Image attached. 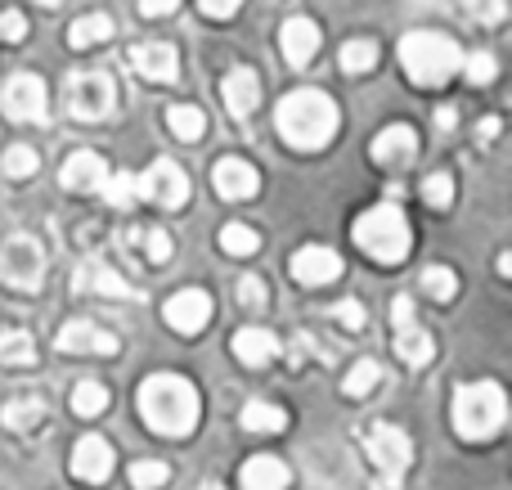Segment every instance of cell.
Instances as JSON below:
<instances>
[{"label": "cell", "mask_w": 512, "mask_h": 490, "mask_svg": "<svg viewBox=\"0 0 512 490\" xmlns=\"http://www.w3.org/2000/svg\"><path fill=\"white\" fill-rule=\"evenodd\" d=\"M369 459L382 473V482L400 486V477H405L409 464H414V441H409L400 428H391V423H378V428H369Z\"/></svg>", "instance_id": "cell-9"}, {"label": "cell", "mask_w": 512, "mask_h": 490, "mask_svg": "<svg viewBox=\"0 0 512 490\" xmlns=\"http://www.w3.org/2000/svg\"><path fill=\"white\" fill-rule=\"evenodd\" d=\"M481 135H486V140H495V135H499V117H486V126H481Z\"/></svg>", "instance_id": "cell-48"}, {"label": "cell", "mask_w": 512, "mask_h": 490, "mask_svg": "<svg viewBox=\"0 0 512 490\" xmlns=\"http://www.w3.org/2000/svg\"><path fill=\"white\" fill-rule=\"evenodd\" d=\"M274 126H279L288 149L315 153L337 135V104L328 95H319V90H292V95L279 99Z\"/></svg>", "instance_id": "cell-2"}, {"label": "cell", "mask_w": 512, "mask_h": 490, "mask_svg": "<svg viewBox=\"0 0 512 490\" xmlns=\"http://www.w3.org/2000/svg\"><path fill=\"white\" fill-rule=\"evenodd\" d=\"M436 126H441V131H450V126H454V108H441V113H436Z\"/></svg>", "instance_id": "cell-47"}, {"label": "cell", "mask_w": 512, "mask_h": 490, "mask_svg": "<svg viewBox=\"0 0 512 490\" xmlns=\"http://www.w3.org/2000/svg\"><path fill=\"white\" fill-rule=\"evenodd\" d=\"M171 477V468L162 464V459H140V464H131V486L135 490H162Z\"/></svg>", "instance_id": "cell-38"}, {"label": "cell", "mask_w": 512, "mask_h": 490, "mask_svg": "<svg viewBox=\"0 0 512 490\" xmlns=\"http://www.w3.org/2000/svg\"><path fill=\"white\" fill-rule=\"evenodd\" d=\"M234 356H239L243 365L261 369V365H270V360L279 356V338H274L270 329H239L234 333Z\"/></svg>", "instance_id": "cell-25"}, {"label": "cell", "mask_w": 512, "mask_h": 490, "mask_svg": "<svg viewBox=\"0 0 512 490\" xmlns=\"http://www.w3.org/2000/svg\"><path fill=\"white\" fill-rule=\"evenodd\" d=\"M117 108V86L104 72H77L68 77V113L77 122H104Z\"/></svg>", "instance_id": "cell-8"}, {"label": "cell", "mask_w": 512, "mask_h": 490, "mask_svg": "<svg viewBox=\"0 0 512 490\" xmlns=\"http://www.w3.org/2000/svg\"><path fill=\"white\" fill-rule=\"evenodd\" d=\"M0 36H5V41H23V36H27V18L18 14V9H5V14H0Z\"/></svg>", "instance_id": "cell-42"}, {"label": "cell", "mask_w": 512, "mask_h": 490, "mask_svg": "<svg viewBox=\"0 0 512 490\" xmlns=\"http://www.w3.org/2000/svg\"><path fill=\"white\" fill-rule=\"evenodd\" d=\"M333 320H342L346 329H364V311H360V302H337V306H333Z\"/></svg>", "instance_id": "cell-45"}, {"label": "cell", "mask_w": 512, "mask_h": 490, "mask_svg": "<svg viewBox=\"0 0 512 490\" xmlns=\"http://www.w3.org/2000/svg\"><path fill=\"white\" fill-rule=\"evenodd\" d=\"M0 365H36V342L27 329H0Z\"/></svg>", "instance_id": "cell-29"}, {"label": "cell", "mask_w": 512, "mask_h": 490, "mask_svg": "<svg viewBox=\"0 0 512 490\" xmlns=\"http://www.w3.org/2000/svg\"><path fill=\"white\" fill-rule=\"evenodd\" d=\"M54 347H59L63 356H117L122 338L99 329L95 320H68L59 329V338H54Z\"/></svg>", "instance_id": "cell-12"}, {"label": "cell", "mask_w": 512, "mask_h": 490, "mask_svg": "<svg viewBox=\"0 0 512 490\" xmlns=\"http://www.w3.org/2000/svg\"><path fill=\"white\" fill-rule=\"evenodd\" d=\"M104 176H108L104 158H99V153H90V149L68 153V158H63V171H59L63 189H72V194H99Z\"/></svg>", "instance_id": "cell-17"}, {"label": "cell", "mask_w": 512, "mask_h": 490, "mask_svg": "<svg viewBox=\"0 0 512 490\" xmlns=\"http://www.w3.org/2000/svg\"><path fill=\"white\" fill-rule=\"evenodd\" d=\"M0 113L9 122H27V126H45L50 122V95H45V81L32 72H18L5 81L0 90Z\"/></svg>", "instance_id": "cell-7"}, {"label": "cell", "mask_w": 512, "mask_h": 490, "mask_svg": "<svg viewBox=\"0 0 512 490\" xmlns=\"http://www.w3.org/2000/svg\"><path fill=\"white\" fill-rule=\"evenodd\" d=\"M0 167H5V176H9V180H27V176H36L41 158H36L32 144H9V149L0 153Z\"/></svg>", "instance_id": "cell-33"}, {"label": "cell", "mask_w": 512, "mask_h": 490, "mask_svg": "<svg viewBox=\"0 0 512 490\" xmlns=\"http://www.w3.org/2000/svg\"><path fill=\"white\" fill-rule=\"evenodd\" d=\"M162 320H167L176 333L194 338V333H203L207 324H212V297H207L203 288H180V293L162 306Z\"/></svg>", "instance_id": "cell-13"}, {"label": "cell", "mask_w": 512, "mask_h": 490, "mask_svg": "<svg viewBox=\"0 0 512 490\" xmlns=\"http://www.w3.org/2000/svg\"><path fill=\"white\" fill-rule=\"evenodd\" d=\"M108 410V387L104 383H77L72 387V414H81V419H99V414Z\"/></svg>", "instance_id": "cell-31"}, {"label": "cell", "mask_w": 512, "mask_h": 490, "mask_svg": "<svg viewBox=\"0 0 512 490\" xmlns=\"http://www.w3.org/2000/svg\"><path fill=\"white\" fill-rule=\"evenodd\" d=\"M41 5H63V0H41Z\"/></svg>", "instance_id": "cell-50"}, {"label": "cell", "mask_w": 512, "mask_h": 490, "mask_svg": "<svg viewBox=\"0 0 512 490\" xmlns=\"http://www.w3.org/2000/svg\"><path fill=\"white\" fill-rule=\"evenodd\" d=\"M198 9H203L207 18H234L243 9V0H198Z\"/></svg>", "instance_id": "cell-44"}, {"label": "cell", "mask_w": 512, "mask_h": 490, "mask_svg": "<svg viewBox=\"0 0 512 490\" xmlns=\"http://www.w3.org/2000/svg\"><path fill=\"white\" fill-rule=\"evenodd\" d=\"M423 198L445 212V207L454 203V176H450V171H432V176L423 180Z\"/></svg>", "instance_id": "cell-40"}, {"label": "cell", "mask_w": 512, "mask_h": 490, "mask_svg": "<svg viewBox=\"0 0 512 490\" xmlns=\"http://www.w3.org/2000/svg\"><path fill=\"white\" fill-rule=\"evenodd\" d=\"M239 423L248 432H256V437H274V432L288 428V414H283L279 405H270V401H248L243 405V414H239Z\"/></svg>", "instance_id": "cell-26"}, {"label": "cell", "mask_w": 512, "mask_h": 490, "mask_svg": "<svg viewBox=\"0 0 512 490\" xmlns=\"http://www.w3.org/2000/svg\"><path fill=\"white\" fill-rule=\"evenodd\" d=\"M0 279L18 293H32L45 279V248L32 239V234H9L0 243Z\"/></svg>", "instance_id": "cell-6"}, {"label": "cell", "mask_w": 512, "mask_h": 490, "mask_svg": "<svg viewBox=\"0 0 512 490\" xmlns=\"http://www.w3.org/2000/svg\"><path fill=\"white\" fill-rule=\"evenodd\" d=\"M135 405H140V419L162 437H189L198 428V419H203V396L180 374L144 378L140 392H135Z\"/></svg>", "instance_id": "cell-1"}, {"label": "cell", "mask_w": 512, "mask_h": 490, "mask_svg": "<svg viewBox=\"0 0 512 490\" xmlns=\"http://www.w3.org/2000/svg\"><path fill=\"white\" fill-rule=\"evenodd\" d=\"M72 288H77V293H104V297H126V302H140V293H135V288L126 284L113 266H104V261H81L77 275H72Z\"/></svg>", "instance_id": "cell-15"}, {"label": "cell", "mask_w": 512, "mask_h": 490, "mask_svg": "<svg viewBox=\"0 0 512 490\" xmlns=\"http://www.w3.org/2000/svg\"><path fill=\"white\" fill-rule=\"evenodd\" d=\"M108 473H113V446L104 437H81L77 450H72V477L99 486L108 482Z\"/></svg>", "instance_id": "cell-16"}, {"label": "cell", "mask_w": 512, "mask_h": 490, "mask_svg": "<svg viewBox=\"0 0 512 490\" xmlns=\"http://www.w3.org/2000/svg\"><path fill=\"white\" fill-rule=\"evenodd\" d=\"M400 63H405V72L414 77V86H445V81L459 72L463 50L454 36L418 27V32L400 36Z\"/></svg>", "instance_id": "cell-4"}, {"label": "cell", "mask_w": 512, "mask_h": 490, "mask_svg": "<svg viewBox=\"0 0 512 490\" xmlns=\"http://www.w3.org/2000/svg\"><path fill=\"white\" fill-rule=\"evenodd\" d=\"M239 302L248 306V311H256V306H265V284H261L256 275H248V279L239 284Z\"/></svg>", "instance_id": "cell-43"}, {"label": "cell", "mask_w": 512, "mask_h": 490, "mask_svg": "<svg viewBox=\"0 0 512 490\" xmlns=\"http://www.w3.org/2000/svg\"><path fill=\"white\" fill-rule=\"evenodd\" d=\"M378 383H382V365H378V360H355L342 387H346V396H369Z\"/></svg>", "instance_id": "cell-36"}, {"label": "cell", "mask_w": 512, "mask_h": 490, "mask_svg": "<svg viewBox=\"0 0 512 490\" xmlns=\"http://www.w3.org/2000/svg\"><path fill=\"white\" fill-rule=\"evenodd\" d=\"M239 482H243V490H288L292 473H288V464H283V459H274V455H252L248 464H243Z\"/></svg>", "instance_id": "cell-23"}, {"label": "cell", "mask_w": 512, "mask_h": 490, "mask_svg": "<svg viewBox=\"0 0 512 490\" xmlns=\"http://www.w3.org/2000/svg\"><path fill=\"white\" fill-rule=\"evenodd\" d=\"M99 194H104L108 203L117 207V212H126V207H135L140 189H135V176H131V171H108L104 185H99Z\"/></svg>", "instance_id": "cell-32"}, {"label": "cell", "mask_w": 512, "mask_h": 490, "mask_svg": "<svg viewBox=\"0 0 512 490\" xmlns=\"http://www.w3.org/2000/svg\"><path fill=\"white\" fill-rule=\"evenodd\" d=\"M131 63L140 68V77L158 81V86H171L180 77V59H176V45L167 41H144L131 50Z\"/></svg>", "instance_id": "cell-18"}, {"label": "cell", "mask_w": 512, "mask_h": 490, "mask_svg": "<svg viewBox=\"0 0 512 490\" xmlns=\"http://www.w3.org/2000/svg\"><path fill=\"white\" fill-rule=\"evenodd\" d=\"M459 68L468 72V81H472V86H486V81H495L499 63H495V54H490V50H472L468 59L459 63Z\"/></svg>", "instance_id": "cell-39"}, {"label": "cell", "mask_w": 512, "mask_h": 490, "mask_svg": "<svg viewBox=\"0 0 512 490\" xmlns=\"http://www.w3.org/2000/svg\"><path fill=\"white\" fill-rule=\"evenodd\" d=\"M41 423H45V401L41 396H14V401H5V410H0V428L18 432V437H32Z\"/></svg>", "instance_id": "cell-24"}, {"label": "cell", "mask_w": 512, "mask_h": 490, "mask_svg": "<svg viewBox=\"0 0 512 490\" xmlns=\"http://www.w3.org/2000/svg\"><path fill=\"white\" fill-rule=\"evenodd\" d=\"M140 248H144V257H149V266H167L171 261V234L167 230H158V225H140Z\"/></svg>", "instance_id": "cell-37"}, {"label": "cell", "mask_w": 512, "mask_h": 490, "mask_svg": "<svg viewBox=\"0 0 512 490\" xmlns=\"http://www.w3.org/2000/svg\"><path fill=\"white\" fill-rule=\"evenodd\" d=\"M342 72H351V77H360V72H373L378 68V45L373 41H364V36H355V41H346L342 45Z\"/></svg>", "instance_id": "cell-30"}, {"label": "cell", "mask_w": 512, "mask_h": 490, "mask_svg": "<svg viewBox=\"0 0 512 490\" xmlns=\"http://www.w3.org/2000/svg\"><path fill=\"white\" fill-rule=\"evenodd\" d=\"M221 99H225V108H230L234 117H252V113H256V104H261V77H256L252 68H234V72H225V81H221Z\"/></svg>", "instance_id": "cell-21"}, {"label": "cell", "mask_w": 512, "mask_h": 490, "mask_svg": "<svg viewBox=\"0 0 512 490\" xmlns=\"http://www.w3.org/2000/svg\"><path fill=\"white\" fill-rule=\"evenodd\" d=\"M414 158H418L414 126H387V131L373 140V162H382V167H409Z\"/></svg>", "instance_id": "cell-22"}, {"label": "cell", "mask_w": 512, "mask_h": 490, "mask_svg": "<svg viewBox=\"0 0 512 490\" xmlns=\"http://www.w3.org/2000/svg\"><path fill=\"white\" fill-rule=\"evenodd\" d=\"M176 9H180V0H140L144 18H167V14H176Z\"/></svg>", "instance_id": "cell-46"}, {"label": "cell", "mask_w": 512, "mask_h": 490, "mask_svg": "<svg viewBox=\"0 0 512 490\" xmlns=\"http://www.w3.org/2000/svg\"><path fill=\"white\" fill-rule=\"evenodd\" d=\"M279 50L292 68H306L319 50V23H310V18H301V14L288 18V23L279 27Z\"/></svg>", "instance_id": "cell-20"}, {"label": "cell", "mask_w": 512, "mask_h": 490, "mask_svg": "<svg viewBox=\"0 0 512 490\" xmlns=\"http://www.w3.org/2000/svg\"><path fill=\"white\" fill-rule=\"evenodd\" d=\"M113 32L117 27H113V18L108 14H81L77 23L68 27V45L72 50H90V45H104Z\"/></svg>", "instance_id": "cell-27"}, {"label": "cell", "mask_w": 512, "mask_h": 490, "mask_svg": "<svg viewBox=\"0 0 512 490\" xmlns=\"http://www.w3.org/2000/svg\"><path fill=\"white\" fill-rule=\"evenodd\" d=\"M212 185H216V194H221V198H230V203H243V198L256 194L261 176H256L252 162H243V158H221V162L212 167Z\"/></svg>", "instance_id": "cell-19"}, {"label": "cell", "mask_w": 512, "mask_h": 490, "mask_svg": "<svg viewBox=\"0 0 512 490\" xmlns=\"http://www.w3.org/2000/svg\"><path fill=\"white\" fill-rule=\"evenodd\" d=\"M288 266H292V279L306 284V288H324V284H333V279L342 275V257H337L333 248H319V243L292 252Z\"/></svg>", "instance_id": "cell-14"}, {"label": "cell", "mask_w": 512, "mask_h": 490, "mask_svg": "<svg viewBox=\"0 0 512 490\" xmlns=\"http://www.w3.org/2000/svg\"><path fill=\"white\" fill-rule=\"evenodd\" d=\"M423 293L432 297V302H454V293H459V275H454L450 266H427L423 270Z\"/></svg>", "instance_id": "cell-34"}, {"label": "cell", "mask_w": 512, "mask_h": 490, "mask_svg": "<svg viewBox=\"0 0 512 490\" xmlns=\"http://www.w3.org/2000/svg\"><path fill=\"white\" fill-rule=\"evenodd\" d=\"M221 248L230 252V257H252V252L261 248V234H256L252 225L234 221V225H225V230H221Z\"/></svg>", "instance_id": "cell-35"}, {"label": "cell", "mask_w": 512, "mask_h": 490, "mask_svg": "<svg viewBox=\"0 0 512 490\" xmlns=\"http://www.w3.org/2000/svg\"><path fill=\"white\" fill-rule=\"evenodd\" d=\"M391 324H396V356L405 360V365H427V360L436 356V342H432V333L418 324V315H414V302H409L405 293L391 302Z\"/></svg>", "instance_id": "cell-10"}, {"label": "cell", "mask_w": 512, "mask_h": 490, "mask_svg": "<svg viewBox=\"0 0 512 490\" xmlns=\"http://www.w3.org/2000/svg\"><path fill=\"white\" fill-rule=\"evenodd\" d=\"M135 189H140V198L176 212V207H185V198H189V176L171 158H158L144 176H135Z\"/></svg>", "instance_id": "cell-11"}, {"label": "cell", "mask_w": 512, "mask_h": 490, "mask_svg": "<svg viewBox=\"0 0 512 490\" xmlns=\"http://www.w3.org/2000/svg\"><path fill=\"white\" fill-rule=\"evenodd\" d=\"M198 490H225L221 482H203V486H198Z\"/></svg>", "instance_id": "cell-49"}, {"label": "cell", "mask_w": 512, "mask_h": 490, "mask_svg": "<svg viewBox=\"0 0 512 490\" xmlns=\"http://www.w3.org/2000/svg\"><path fill=\"white\" fill-rule=\"evenodd\" d=\"M508 419V396L499 383H463L454 392V432L463 441H490Z\"/></svg>", "instance_id": "cell-5"}, {"label": "cell", "mask_w": 512, "mask_h": 490, "mask_svg": "<svg viewBox=\"0 0 512 490\" xmlns=\"http://www.w3.org/2000/svg\"><path fill=\"white\" fill-rule=\"evenodd\" d=\"M167 126H171V135L185 140V144H194V140H203L207 135V117H203V108H194V104H171L167 108Z\"/></svg>", "instance_id": "cell-28"}, {"label": "cell", "mask_w": 512, "mask_h": 490, "mask_svg": "<svg viewBox=\"0 0 512 490\" xmlns=\"http://www.w3.org/2000/svg\"><path fill=\"white\" fill-rule=\"evenodd\" d=\"M351 234H355V248H360L364 257L382 261V266L405 261L409 248H414L409 221H405V212H400L396 203H378V207H369V212H360Z\"/></svg>", "instance_id": "cell-3"}, {"label": "cell", "mask_w": 512, "mask_h": 490, "mask_svg": "<svg viewBox=\"0 0 512 490\" xmlns=\"http://www.w3.org/2000/svg\"><path fill=\"white\" fill-rule=\"evenodd\" d=\"M463 9H468V18L472 23H504V14H508V0H463Z\"/></svg>", "instance_id": "cell-41"}]
</instances>
